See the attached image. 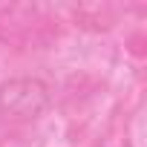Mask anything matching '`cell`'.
I'll use <instances>...</instances> for the list:
<instances>
[{"label": "cell", "mask_w": 147, "mask_h": 147, "mask_svg": "<svg viewBox=\"0 0 147 147\" xmlns=\"http://www.w3.org/2000/svg\"><path fill=\"white\" fill-rule=\"evenodd\" d=\"M52 104V90L38 75H12L0 81V113L12 121H35Z\"/></svg>", "instance_id": "obj_1"}]
</instances>
